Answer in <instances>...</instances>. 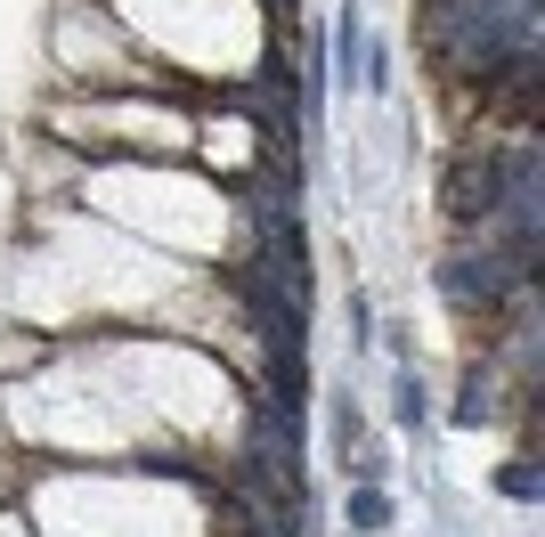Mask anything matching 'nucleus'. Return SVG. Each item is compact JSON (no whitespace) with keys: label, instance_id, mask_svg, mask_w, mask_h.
Here are the masks:
<instances>
[{"label":"nucleus","instance_id":"1","mask_svg":"<svg viewBox=\"0 0 545 537\" xmlns=\"http://www.w3.org/2000/svg\"><path fill=\"white\" fill-rule=\"evenodd\" d=\"M350 521H358V529H391V497L358 489V497H350Z\"/></svg>","mask_w":545,"mask_h":537},{"label":"nucleus","instance_id":"2","mask_svg":"<svg viewBox=\"0 0 545 537\" xmlns=\"http://www.w3.org/2000/svg\"><path fill=\"white\" fill-rule=\"evenodd\" d=\"M497 489H505V497H537V472H513V464H505V472H497Z\"/></svg>","mask_w":545,"mask_h":537}]
</instances>
